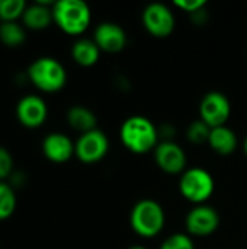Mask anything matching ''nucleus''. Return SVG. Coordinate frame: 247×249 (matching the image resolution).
<instances>
[{
    "instance_id": "nucleus-12",
    "label": "nucleus",
    "mask_w": 247,
    "mask_h": 249,
    "mask_svg": "<svg viewBox=\"0 0 247 249\" xmlns=\"http://www.w3.org/2000/svg\"><path fill=\"white\" fill-rule=\"evenodd\" d=\"M93 41L100 51L105 53H119L127 45V34L118 23L102 22L95 29Z\"/></svg>"
},
{
    "instance_id": "nucleus-26",
    "label": "nucleus",
    "mask_w": 247,
    "mask_h": 249,
    "mask_svg": "<svg viewBox=\"0 0 247 249\" xmlns=\"http://www.w3.org/2000/svg\"><path fill=\"white\" fill-rule=\"evenodd\" d=\"M243 150H245V153H246L247 156V136L246 139H245V142H243Z\"/></svg>"
},
{
    "instance_id": "nucleus-6",
    "label": "nucleus",
    "mask_w": 247,
    "mask_h": 249,
    "mask_svg": "<svg viewBox=\"0 0 247 249\" xmlns=\"http://www.w3.org/2000/svg\"><path fill=\"white\" fill-rule=\"evenodd\" d=\"M108 150L109 139L99 128L80 134L74 143V155L83 163H96L102 160L108 155Z\"/></svg>"
},
{
    "instance_id": "nucleus-18",
    "label": "nucleus",
    "mask_w": 247,
    "mask_h": 249,
    "mask_svg": "<svg viewBox=\"0 0 247 249\" xmlns=\"http://www.w3.org/2000/svg\"><path fill=\"white\" fill-rule=\"evenodd\" d=\"M0 41L9 48L20 47L26 41L25 28L19 22H1L0 23Z\"/></svg>"
},
{
    "instance_id": "nucleus-24",
    "label": "nucleus",
    "mask_w": 247,
    "mask_h": 249,
    "mask_svg": "<svg viewBox=\"0 0 247 249\" xmlns=\"http://www.w3.org/2000/svg\"><path fill=\"white\" fill-rule=\"evenodd\" d=\"M207 4L205 0H175V6L188 12V13H195L201 9H204Z\"/></svg>"
},
{
    "instance_id": "nucleus-10",
    "label": "nucleus",
    "mask_w": 247,
    "mask_h": 249,
    "mask_svg": "<svg viewBox=\"0 0 247 249\" xmlns=\"http://www.w3.org/2000/svg\"><path fill=\"white\" fill-rule=\"evenodd\" d=\"M15 114L17 121L26 128L41 127L48 117V107L38 95H26L16 104Z\"/></svg>"
},
{
    "instance_id": "nucleus-5",
    "label": "nucleus",
    "mask_w": 247,
    "mask_h": 249,
    "mask_svg": "<svg viewBox=\"0 0 247 249\" xmlns=\"http://www.w3.org/2000/svg\"><path fill=\"white\" fill-rule=\"evenodd\" d=\"M215 184L213 175L204 168L186 169L179 181L181 194L191 203L204 204L214 193Z\"/></svg>"
},
{
    "instance_id": "nucleus-20",
    "label": "nucleus",
    "mask_w": 247,
    "mask_h": 249,
    "mask_svg": "<svg viewBox=\"0 0 247 249\" xmlns=\"http://www.w3.org/2000/svg\"><path fill=\"white\" fill-rule=\"evenodd\" d=\"M28 4L25 0H0V19L1 22H17L23 16Z\"/></svg>"
},
{
    "instance_id": "nucleus-17",
    "label": "nucleus",
    "mask_w": 247,
    "mask_h": 249,
    "mask_svg": "<svg viewBox=\"0 0 247 249\" xmlns=\"http://www.w3.org/2000/svg\"><path fill=\"white\" fill-rule=\"evenodd\" d=\"M99 55H100V50L93 39L82 38V39H77L71 47L73 60L83 67H90L96 64L99 60Z\"/></svg>"
},
{
    "instance_id": "nucleus-7",
    "label": "nucleus",
    "mask_w": 247,
    "mask_h": 249,
    "mask_svg": "<svg viewBox=\"0 0 247 249\" xmlns=\"http://www.w3.org/2000/svg\"><path fill=\"white\" fill-rule=\"evenodd\" d=\"M231 114V105L229 98L218 90L208 92L199 104L201 120L211 128L226 125Z\"/></svg>"
},
{
    "instance_id": "nucleus-25",
    "label": "nucleus",
    "mask_w": 247,
    "mask_h": 249,
    "mask_svg": "<svg viewBox=\"0 0 247 249\" xmlns=\"http://www.w3.org/2000/svg\"><path fill=\"white\" fill-rule=\"evenodd\" d=\"M192 20H194L197 25H202V23L207 20V13H205V10H204V9H201V10H198V12L192 13Z\"/></svg>"
},
{
    "instance_id": "nucleus-21",
    "label": "nucleus",
    "mask_w": 247,
    "mask_h": 249,
    "mask_svg": "<svg viewBox=\"0 0 247 249\" xmlns=\"http://www.w3.org/2000/svg\"><path fill=\"white\" fill-rule=\"evenodd\" d=\"M210 134H211V127L208 124H205L202 120H197V121L191 123V125L186 130V137L194 144L208 143Z\"/></svg>"
},
{
    "instance_id": "nucleus-19",
    "label": "nucleus",
    "mask_w": 247,
    "mask_h": 249,
    "mask_svg": "<svg viewBox=\"0 0 247 249\" xmlns=\"http://www.w3.org/2000/svg\"><path fill=\"white\" fill-rule=\"evenodd\" d=\"M16 210V194L12 185L0 181V220L9 219Z\"/></svg>"
},
{
    "instance_id": "nucleus-23",
    "label": "nucleus",
    "mask_w": 247,
    "mask_h": 249,
    "mask_svg": "<svg viewBox=\"0 0 247 249\" xmlns=\"http://www.w3.org/2000/svg\"><path fill=\"white\" fill-rule=\"evenodd\" d=\"M13 171V158L10 152L0 146V181H6Z\"/></svg>"
},
{
    "instance_id": "nucleus-13",
    "label": "nucleus",
    "mask_w": 247,
    "mask_h": 249,
    "mask_svg": "<svg viewBox=\"0 0 247 249\" xmlns=\"http://www.w3.org/2000/svg\"><path fill=\"white\" fill-rule=\"evenodd\" d=\"M42 153L54 163H64L74 155V143L63 133H49L42 140Z\"/></svg>"
},
{
    "instance_id": "nucleus-9",
    "label": "nucleus",
    "mask_w": 247,
    "mask_h": 249,
    "mask_svg": "<svg viewBox=\"0 0 247 249\" xmlns=\"http://www.w3.org/2000/svg\"><path fill=\"white\" fill-rule=\"evenodd\" d=\"M185 226L189 235L205 238L213 235L220 226V216L214 207L199 204L195 206L185 219Z\"/></svg>"
},
{
    "instance_id": "nucleus-15",
    "label": "nucleus",
    "mask_w": 247,
    "mask_h": 249,
    "mask_svg": "<svg viewBox=\"0 0 247 249\" xmlns=\"http://www.w3.org/2000/svg\"><path fill=\"white\" fill-rule=\"evenodd\" d=\"M208 144L211 146V149L215 153H218L221 156H229L237 147V136L227 125L215 127V128H211Z\"/></svg>"
},
{
    "instance_id": "nucleus-3",
    "label": "nucleus",
    "mask_w": 247,
    "mask_h": 249,
    "mask_svg": "<svg viewBox=\"0 0 247 249\" xmlns=\"http://www.w3.org/2000/svg\"><path fill=\"white\" fill-rule=\"evenodd\" d=\"M28 77L41 92L54 93L64 88L67 82V71L57 58L44 55L29 64Z\"/></svg>"
},
{
    "instance_id": "nucleus-16",
    "label": "nucleus",
    "mask_w": 247,
    "mask_h": 249,
    "mask_svg": "<svg viewBox=\"0 0 247 249\" xmlns=\"http://www.w3.org/2000/svg\"><path fill=\"white\" fill-rule=\"evenodd\" d=\"M67 123L73 130L79 131L80 134H84L92 130H96L98 118L95 112H92L89 108L83 105H74L67 111Z\"/></svg>"
},
{
    "instance_id": "nucleus-4",
    "label": "nucleus",
    "mask_w": 247,
    "mask_h": 249,
    "mask_svg": "<svg viewBox=\"0 0 247 249\" xmlns=\"http://www.w3.org/2000/svg\"><path fill=\"white\" fill-rule=\"evenodd\" d=\"M166 223V216L163 207L151 198H144L138 201L130 214V225L132 231L141 238L157 236Z\"/></svg>"
},
{
    "instance_id": "nucleus-8",
    "label": "nucleus",
    "mask_w": 247,
    "mask_h": 249,
    "mask_svg": "<svg viewBox=\"0 0 247 249\" xmlns=\"http://www.w3.org/2000/svg\"><path fill=\"white\" fill-rule=\"evenodd\" d=\"M143 25L156 38H166L175 29V15L163 3H151L143 10Z\"/></svg>"
},
{
    "instance_id": "nucleus-2",
    "label": "nucleus",
    "mask_w": 247,
    "mask_h": 249,
    "mask_svg": "<svg viewBox=\"0 0 247 249\" xmlns=\"http://www.w3.org/2000/svg\"><path fill=\"white\" fill-rule=\"evenodd\" d=\"M54 23L68 35L83 34L92 20V12L83 0H58L52 6Z\"/></svg>"
},
{
    "instance_id": "nucleus-11",
    "label": "nucleus",
    "mask_w": 247,
    "mask_h": 249,
    "mask_svg": "<svg viewBox=\"0 0 247 249\" xmlns=\"http://www.w3.org/2000/svg\"><path fill=\"white\" fill-rule=\"evenodd\" d=\"M154 160L163 172L170 175L183 174L186 171V153L172 140H163L156 146Z\"/></svg>"
},
{
    "instance_id": "nucleus-1",
    "label": "nucleus",
    "mask_w": 247,
    "mask_h": 249,
    "mask_svg": "<svg viewBox=\"0 0 247 249\" xmlns=\"http://www.w3.org/2000/svg\"><path fill=\"white\" fill-rule=\"evenodd\" d=\"M122 144L135 155H144L156 149L159 144V130L143 115H132L127 118L119 130Z\"/></svg>"
},
{
    "instance_id": "nucleus-22",
    "label": "nucleus",
    "mask_w": 247,
    "mask_h": 249,
    "mask_svg": "<svg viewBox=\"0 0 247 249\" xmlns=\"http://www.w3.org/2000/svg\"><path fill=\"white\" fill-rule=\"evenodd\" d=\"M159 249H195L194 242L186 233H175L163 241Z\"/></svg>"
},
{
    "instance_id": "nucleus-14",
    "label": "nucleus",
    "mask_w": 247,
    "mask_h": 249,
    "mask_svg": "<svg viewBox=\"0 0 247 249\" xmlns=\"http://www.w3.org/2000/svg\"><path fill=\"white\" fill-rule=\"evenodd\" d=\"M55 1H42L36 0L31 6L25 9V13L22 16L23 25L33 31H41L48 28L52 22V6Z\"/></svg>"
},
{
    "instance_id": "nucleus-27",
    "label": "nucleus",
    "mask_w": 247,
    "mask_h": 249,
    "mask_svg": "<svg viewBox=\"0 0 247 249\" xmlns=\"http://www.w3.org/2000/svg\"><path fill=\"white\" fill-rule=\"evenodd\" d=\"M128 249H147V248H144V247H131V248H128Z\"/></svg>"
}]
</instances>
